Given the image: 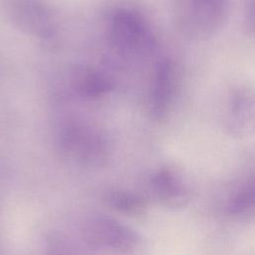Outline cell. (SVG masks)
<instances>
[{"label": "cell", "mask_w": 255, "mask_h": 255, "mask_svg": "<svg viewBox=\"0 0 255 255\" xmlns=\"http://www.w3.org/2000/svg\"><path fill=\"white\" fill-rule=\"evenodd\" d=\"M61 152L80 165L100 167L108 161L107 140L98 131L79 125L64 128L59 136Z\"/></svg>", "instance_id": "1"}, {"label": "cell", "mask_w": 255, "mask_h": 255, "mask_svg": "<svg viewBox=\"0 0 255 255\" xmlns=\"http://www.w3.org/2000/svg\"><path fill=\"white\" fill-rule=\"evenodd\" d=\"M110 39L117 51L128 55L147 52L153 46L145 22L137 14L127 10L118 11L113 16Z\"/></svg>", "instance_id": "3"}, {"label": "cell", "mask_w": 255, "mask_h": 255, "mask_svg": "<svg viewBox=\"0 0 255 255\" xmlns=\"http://www.w3.org/2000/svg\"><path fill=\"white\" fill-rule=\"evenodd\" d=\"M174 91V71L172 64L167 59L158 62L154 73L150 107L152 114L157 117H163L172 101Z\"/></svg>", "instance_id": "7"}, {"label": "cell", "mask_w": 255, "mask_h": 255, "mask_svg": "<svg viewBox=\"0 0 255 255\" xmlns=\"http://www.w3.org/2000/svg\"><path fill=\"white\" fill-rule=\"evenodd\" d=\"M82 234L90 245L120 254H129L139 244V236L133 229L105 214L88 217L83 223Z\"/></svg>", "instance_id": "2"}, {"label": "cell", "mask_w": 255, "mask_h": 255, "mask_svg": "<svg viewBox=\"0 0 255 255\" xmlns=\"http://www.w3.org/2000/svg\"><path fill=\"white\" fill-rule=\"evenodd\" d=\"M255 208V182L240 188L229 200L227 209L230 214H244Z\"/></svg>", "instance_id": "9"}, {"label": "cell", "mask_w": 255, "mask_h": 255, "mask_svg": "<svg viewBox=\"0 0 255 255\" xmlns=\"http://www.w3.org/2000/svg\"><path fill=\"white\" fill-rule=\"evenodd\" d=\"M149 189L159 203L169 207H182L190 198L186 183L176 172L168 168H162L151 176Z\"/></svg>", "instance_id": "6"}, {"label": "cell", "mask_w": 255, "mask_h": 255, "mask_svg": "<svg viewBox=\"0 0 255 255\" xmlns=\"http://www.w3.org/2000/svg\"><path fill=\"white\" fill-rule=\"evenodd\" d=\"M105 201L113 210L132 217L144 214L147 207L143 196L134 191L120 188L109 190Z\"/></svg>", "instance_id": "8"}, {"label": "cell", "mask_w": 255, "mask_h": 255, "mask_svg": "<svg viewBox=\"0 0 255 255\" xmlns=\"http://www.w3.org/2000/svg\"><path fill=\"white\" fill-rule=\"evenodd\" d=\"M227 0H183V15L187 29L206 35L218 28L226 12Z\"/></svg>", "instance_id": "4"}, {"label": "cell", "mask_w": 255, "mask_h": 255, "mask_svg": "<svg viewBox=\"0 0 255 255\" xmlns=\"http://www.w3.org/2000/svg\"><path fill=\"white\" fill-rule=\"evenodd\" d=\"M80 90L83 94L92 96H98L108 90L107 81L99 74L88 73L82 77L79 82Z\"/></svg>", "instance_id": "10"}, {"label": "cell", "mask_w": 255, "mask_h": 255, "mask_svg": "<svg viewBox=\"0 0 255 255\" xmlns=\"http://www.w3.org/2000/svg\"><path fill=\"white\" fill-rule=\"evenodd\" d=\"M228 129L237 135L255 132V91L248 88L235 91L228 103Z\"/></svg>", "instance_id": "5"}]
</instances>
